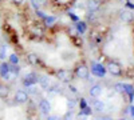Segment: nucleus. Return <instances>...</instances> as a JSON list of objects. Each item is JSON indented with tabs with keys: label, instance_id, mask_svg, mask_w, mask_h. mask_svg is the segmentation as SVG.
Returning <instances> with one entry per match:
<instances>
[{
	"label": "nucleus",
	"instance_id": "obj_13",
	"mask_svg": "<svg viewBox=\"0 0 134 120\" xmlns=\"http://www.w3.org/2000/svg\"><path fill=\"white\" fill-rule=\"evenodd\" d=\"M27 60H28V63L32 64V65H35V64L39 63V58H38L36 53H28V55H27Z\"/></svg>",
	"mask_w": 134,
	"mask_h": 120
},
{
	"label": "nucleus",
	"instance_id": "obj_32",
	"mask_svg": "<svg viewBox=\"0 0 134 120\" xmlns=\"http://www.w3.org/2000/svg\"><path fill=\"white\" fill-rule=\"evenodd\" d=\"M70 16H71V19H72L74 21H78V20H79V19H78V17H76V16H75L74 14H70Z\"/></svg>",
	"mask_w": 134,
	"mask_h": 120
},
{
	"label": "nucleus",
	"instance_id": "obj_12",
	"mask_svg": "<svg viewBox=\"0 0 134 120\" xmlns=\"http://www.w3.org/2000/svg\"><path fill=\"white\" fill-rule=\"evenodd\" d=\"M124 92H126L130 97V100L134 97V87L130 84H124Z\"/></svg>",
	"mask_w": 134,
	"mask_h": 120
},
{
	"label": "nucleus",
	"instance_id": "obj_3",
	"mask_svg": "<svg viewBox=\"0 0 134 120\" xmlns=\"http://www.w3.org/2000/svg\"><path fill=\"white\" fill-rule=\"evenodd\" d=\"M91 72L98 76V78H103L105 76V72H106V68L103 67L102 64H98V63H91Z\"/></svg>",
	"mask_w": 134,
	"mask_h": 120
},
{
	"label": "nucleus",
	"instance_id": "obj_1",
	"mask_svg": "<svg viewBox=\"0 0 134 120\" xmlns=\"http://www.w3.org/2000/svg\"><path fill=\"white\" fill-rule=\"evenodd\" d=\"M75 73L78 78H81V79H88V68H87V65L86 64H78L76 65V68H75Z\"/></svg>",
	"mask_w": 134,
	"mask_h": 120
},
{
	"label": "nucleus",
	"instance_id": "obj_24",
	"mask_svg": "<svg viewBox=\"0 0 134 120\" xmlns=\"http://www.w3.org/2000/svg\"><path fill=\"white\" fill-rule=\"evenodd\" d=\"M67 104H69V108H70V110H72V108H74V107L76 105V103H75V102H74L72 99H70V100H69V103H67Z\"/></svg>",
	"mask_w": 134,
	"mask_h": 120
},
{
	"label": "nucleus",
	"instance_id": "obj_16",
	"mask_svg": "<svg viewBox=\"0 0 134 120\" xmlns=\"http://www.w3.org/2000/svg\"><path fill=\"white\" fill-rule=\"evenodd\" d=\"M39 81H40V85H42L43 90H48V87H50V80H48V78L43 76V78L39 79Z\"/></svg>",
	"mask_w": 134,
	"mask_h": 120
},
{
	"label": "nucleus",
	"instance_id": "obj_2",
	"mask_svg": "<svg viewBox=\"0 0 134 120\" xmlns=\"http://www.w3.org/2000/svg\"><path fill=\"white\" fill-rule=\"evenodd\" d=\"M106 71H109L113 76H119L122 73V68H121V65L114 63V61H110L107 65H106Z\"/></svg>",
	"mask_w": 134,
	"mask_h": 120
},
{
	"label": "nucleus",
	"instance_id": "obj_30",
	"mask_svg": "<svg viewBox=\"0 0 134 120\" xmlns=\"http://www.w3.org/2000/svg\"><path fill=\"white\" fill-rule=\"evenodd\" d=\"M99 120H113V117H111V116H102Z\"/></svg>",
	"mask_w": 134,
	"mask_h": 120
},
{
	"label": "nucleus",
	"instance_id": "obj_18",
	"mask_svg": "<svg viewBox=\"0 0 134 120\" xmlns=\"http://www.w3.org/2000/svg\"><path fill=\"white\" fill-rule=\"evenodd\" d=\"M32 34L35 35V36H43L44 35V32H43V29L40 28V27H32Z\"/></svg>",
	"mask_w": 134,
	"mask_h": 120
},
{
	"label": "nucleus",
	"instance_id": "obj_5",
	"mask_svg": "<svg viewBox=\"0 0 134 120\" xmlns=\"http://www.w3.org/2000/svg\"><path fill=\"white\" fill-rule=\"evenodd\" d=\"M36 83H38V75L34 73V72L27 73L26 78H24V80H23V84H24L26 87H31V85L36 84Z\"/></svg>",
	"mask_w": 134,
	"mask_h": 120
},
{
	"label": "nucleus",
	"instance_id": "obj_11",
	"mask_svg": "<svg viewBox=\"0 0 134 120\" xmlns=\"http://www.w3.org/2000/svg\"><path fill=\"white\" fill-rule=\"evenodd\" d=\"M8 95H9V87L5 85V84H0V97L4 99Z\"/></svg>",
	"mask_w": 134,
	"mask_h": 120
},
{
	"label": "nucleus",
	"instance_id": "obj_35",
	"mask_svg": "<svg viewBox=\"0 0 134 120\" xmlns=\"http://www.w3.org/2000/svg\"><path fill=\"white\" fill-rule=\"evenodd\" d=\"M127 7H129V8H134V4H131V3H127Z\"/></svg>",
	"mask_w": 134,
	"mask_h": 120
},
{
	"label": "nucleus",
	"instance_id": "obj_10",
	"mask_svg": "<svg viewBox=\"0 0 134 120\" xmlns=\"http://www.w3.org/2000/svg\"><path fill=\"white\" fill-rule=\"evenodd\" d=\"M121 20H124L125 23H130L133 20V15L129 12V11H122L121 12Z\"/></svg>",
	"mask_w": 134,
	"mask_h": 120
},
{
	"label": "nucleus",
	"instance_id": "obj_36",
	"mask_svg": "<svg viewBox=\"0 0 134 120\" xmlns=\"http://www.w3.org/2000/svg\"><path fill=\"white\" fill-rule=\"evenodd\" d=\"M0 2H2V0H0Z\"/></svg>",
	"mask_w": 134,
	"mask_h": 120
},
{
	"label": "nucleus",
	"instance_id": "obj_31",
	"mask_svg": "<svg viewBox=\"0 0 134 120\" xmlns=\"http://www.w3.org/2000/svg\"><path fill=\"white\" fill-rule=\"evenodd\" d=\"M11 2H12V3H15V4H21V3L24 2V0H11Z\"/></svg>",
	"mask_w": 134,
	"mask_h": 120
},
{
	"label": "nucleus",
	"instance_id": "obj_25",
	"mask_svg": "<svg viewBox=\"0 0 134 120\" xmlns=\"http://www.w3.org/2000/svg\"><path fill=\"white\" fill-rule=\"evenodd\" d=\"M70 34H71V36H76V35H78V31H76L75 27H71V28H70Z\"/></svg>",
	"mask_w": 134,
	"mask_h": 120
},
{
	"label": "nucleus",
	"instance_id": "obj_23",
	"mask_svg": "<svg viewBox=\"0 0 134 120\" xmlns=\"http://www.w3.org/2000/svg\"><path fill=\"white\" fill-rule=\"evenodd\" d=\"M114 88H115V91H117V92H124V84L118 83V84H115V85H114Z\"/></svg>",
	"mask_w": 134,
	"mask_h": 120
},
{
	"label": "nucleus",
	"instance_id": "obj_20",
	"mask_svg": "<svg viewBox=\"0 0 134 120\" xmlns=\"http://www.w3.org/2000/svg\"><path fill=\"white\" fill-rule=\"evenodd\" d=\"M44 21H46L47 26H51V24L55 23V17L54 16H46V17H44Z\"/></svg>",
	"mask_w": 134,
	"mask_h": 120
},
{
	"label": "nucleus",
	"instance_id": "obj_9",
	"mask_svg": "<svg viewBox=\"0 0 134 120\" xmlns=\"http://www.w3.org/2000/svg\"><path fill=\"white\" fill-rule=\"evenodd\" d=\"M99 7H100V4H99L98 0H90V2L87 3V8H88V11H91V12H95V11H98Z\"/></svg>",
	"mask_w": 134,
	"mask_h": 120
},
{
	"label": "nucleus",
	"instance_id": "obj_34",
	"mask_svg": "<svg viewBox=\"0 0 134 120\" xmlns=\"http://www.w3.org/2000/svg\"><path fill=\"white\" fill-rule=\"evenodd\" d=\"M70 90H71V92H74V93L76 92V90H75V87H70Z\"/></svg>",
	"mask_w": 134,
	"mask_h": 120
},
{
	"label": "nucleus",
	"instance_id": "obj_7",
	"mask_svg": "<svg viewBox=\"0 0 134 120\" xmlns=\"http://www.w3.org/2000/svg\"><path fill=\"white\" fill-rule=\"evenodd\" d=\"M39 110H40V112H42L43 115H48V113H50V111H51L50 102H48V100H46V99L40 100V103H39Z\"/></svg>",
	"mask_w": 134,
	"mask_h": 120
},
{
	"label": "nucleus",
	"instance_id": "obj_4",
	"mask_svg": "<svg viewBox=\"0 0 134 120\" xmlns=\"http://www.w3.org/2000/svg\"><path fill=\"white\" fill-rule=\"evenodd\" d=\"M57 78L60 80V81H70L72 79V73L71 71L69 70H59L57 72Z\"/></svg>",
	"mask_w": 134,
	"mask_h": 120
},
{
	"label": "nucleus",
	"instance_id": "obj_19",
	"mask_svg": "<svg viewBox=\"0 0 134 120\" xmlns=\"http://www.w3.org/2000/svg\"><path fill=\"white\" fill-rule=\"evenodd\" d=\"M9 63L12 64V65L18 64V63H19V56H18V55H15V53H12V55L9 56Z\"/></svg>",
	"mask_w": 134,
	"mask_h": 120
},
{
	"label": "nucleus",
	"instance_id": "obj_33",
	"mask_svg": "<svg viewBox=\"0 0 134 120\" xmlns=\"http://www.w3.org/2000/svg\"><path fill=\"white\" fill-rule=\"evenodd\" d=\"M38 15H39V16H40L42 19H44V17H46V15H44L43 12H40V11H38Z\"/></svg>",
	"mask_w": 134,
	"mask_h": 120
},
{
	"label": "nucleus",
	"instance_id": "obj_21",
	"mask_svg": "<svg viewBox=\"0 0 134 120\" xmlns=\"http://www.w3.org/2000/svg\"><path fill=\"white\" fill-rule=\"evenodd\" d=\"M79 115H91V108H88V107L82 108V111H81Z\"/></svg>",
	"mask_w": 134,
	"mask_h": 120
},
{
	"label": "nucleus",
	"instance_id": "obj_26",
	"mask_svg": "<svg viewBox=\"0 0 134 120\" xmlns=\"http://www.w3.org/2000/svg\"><path fill=\"white\" fill-rule=\"evenodd\" d=\"M127 112L130 113V116H133V117H134V105H130V107L127 108Z\"/></svg>",
	"mask_w": 134,
	"mask_h": 120
},
{
	"label": "nucleus",
	"instance_id": "obj_17",
	"mask_svg": "<svg viewBox=\"0 0 134 120\" xmlns=\"http://www.w3.org/2000/svg\"><path fill=\"white\" fill-rule=\"evenodd\" d=\"M94 110L98 111V112H102L105 110V104L100 100H94Z\"/></svg>",
	"mask_w": 134,
	"mask_h": 120
},
{
	"label": "nucleus",
	"instance_id": "obj_22",
	"mask_svg": "<svg viewBox=\"0 0 134 120\" xmlns=\"http://www.w3.org/2000/svg\"><path fill=\"white\" fill-rule=\"evenodd\" d=\"M5 53H7V48L0 47V59H5Z\"/></svg>",
	"mask_w": 134,
	"mask_h": 120
},
{
	"label": "nucleus",
	"instance_id": "obj_6",
	"mask_svg": "<svg viewBox=\"0 0 134 120\" xmlns=\"http://www.w3.org/2000/svg\"><path fill=\"white\" fill-rule=\"evenodd\" d=\"M27 100H28V93H27L26 91H23V90L16 91V93H15V102H16V103L23 104V103H26Z\"/></svg>",
	"mask_w": 134,
	"mask_h": 120
},
{
	"label": "nucleus",
	"instance_id": "obj_28",
	"mask_svg": "<svg viewBox=\"0 0 134 120\" xmlns=\"http://www.w3.org/2000/svg\"><path fill=\"white\" fill-rule=\"evenodd\" d=\"M47 120H60V117L57 116V115H51V116L47 117Z\"/></svg>",
	"mask_w": 134,
	"mask_h": 120
},
{
	"label": "nucleus",
	"instance_id": "obj_27",
	"mask_svg": "<svg viewBox=\"0 0 134 120\" xmlns=\"http://www.w3.org/2000/svg\"><path fill=\"white\" fill-rule=\"evenodd\" d=\"M36 3H38L39 5H47L48 0H36Z\"/></svg>",
	"mask_w": 134,
	"mask_h": 120
},
{
	"label": "nucleus",
	"instance_id": "obj_14",
	"mask_svg": "<svg viewBox=\"0 0 134 120\" xmlns=\"http://www.w3.org/2000/svg\"><path fill=\"white\" fill-rule=\"evenodd\" d=\"M9 71H11V68H9V65H8L7 63H4V64L0 65V75H2V78H5Z\"/></svg>",
	"mask_w": 134,
	"mask_h": 120
},
{
	"label": "nucleus",
	"instance_id": "obj_8",
	"mask_svg": "<svg viewBox=\"0 0 134 120\" xmlns=\"http://www.w3.org/2000/svg\"><path fill=\"white\" fill-rule=\"evenodd\" d=\"M90 96H93V97H98L100 93H102V87H100L99 84H94V85H91L90 87Z\"/></svg>",
	"mask_w": 134,
	"mask_h": 120
},
{
	"label": "nucleus",
	"instance_id": "obj_29",
	"mask_svg": "<svg viewBox=\"0 0 134 120\" xmlns=\"http://www.w3.org/2000/svg\"><path fill=\"white\" fill-rule=\"evenodd\" d=\"M79 105H81V108H85V107H87V104H86V100H85V99H81V102H79Z\"/></svg>",
	"mask_w": 134,
	"mask_h": 120
},
{
	"label": "nucleus",
	"instance_id": "obj_15",
	"mask_svg": "<svg viewBox=\"0 0 134 120\" xmlns=\"http://www.w3.org/2000/svg\"><path fill=\"white\" fill-rule=\"evenodd\" d=\"M75 28H76V31H78V34H85V31H86L87 26H86L85 21H79V20H78V23H76Z\"/></svg>",
	"mask_w": 134,
	"mask_h": 120
}]
</instances>
